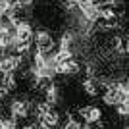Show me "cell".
I'll return each mask as SVG.
<instances>
[{
  "label": "cell",
  "instance_id": "1",
  "mask_svg": "<svg viewBox=\"0 0 129 129\" xmlns=\"http://www.w3.org/2000/svg\"><path fill=\"white\" fill-rule=\"evenodd\" d=\"M35 43H37L39 52H41V54H46L50 48H52L54 41H52V35H50L48 31H39L37 35H35Z\"/></svg>",
  "mask_w": 129,
  "mask_h": 129
},
{
  "label": "cell",
  "instance_id": "2",
  "mask_svg": "<svg viewBox=\"0 0 129 129\" xmlns=\"http://www.w3.org/2000/svg\"><path fill=\"white\" fill-rule=\"evenodd\" d=\"M81 116H83V119H85V121L94 123V121H98V119H100L102 112H100L96 106H85V108H81Z\"/></svg>",
  "mask_w": 129,
  "mask_h": 129
},
{
  "label": "cell",
  "instance_id": "3",
  "mask_svg": "<svg viewBox=\"0 0 129 129\" xmlns=\"http://www.w3.org/2000/svg\"><path fill=\"white\" fill-rule=\"evenodd\" d=\"M58 114L54 112V110H48V112H44L41 116V129H52L54 125H58Z\"/></svg>",
  "mask_w": 129,
  "mask_h": 129
},
{
  "label": "cell",
  "instance_id": "4",
  "mask_svg": "<svg viewBox=\"0 0 129 129\" xmlns=\"http://www.w3.org/2000/svg\"><path fill=\"white\" fill-rule=\"evenodd\" d=\"M16 44V33H12L8 27H0V48H8Z\"/></svg>",
  "mask_w": 129,
  "mask_h": 129
},
{
  "label": "cell",
  "instance_id": "5",
  "mask_svg": "<svg viewBox=\"0 0 129 129\" xmlns=\"http://www.w3.org/2000/svg\"><path fill=\"white\" fill-rule=\"evenodd\" d=\"M16 43L17 41H19V43H21V41H31V27H29V23H17L16 25Z\"/></svg>",
  "mask_w": 129,
  "mask_h": 129
},
{
  "label": "cell",
  "instance_id": "6",
  "mask_svg": "<svg viewBox=\"0 0 129 129\" xmlns=\"http://www.w3.org/2000/svg\"><path fill=\"white\" fill-rule=\"evenodd\" d=\"M17 64H19V60H17L16 56L4 58V60H0V71H2V73H12V71L17 68Z\"/></svg>",
  "mask_w": 129,
  "mask_h": 129
},
{
  "label": "cell",
  "instance_id": "7",
  "mask_svg": "<svg viewBox=\"0 0 129 129\" xmlns=\"http://www.w3.org/2000/svg\"><path fill=\"white\" fill-rule=\"evenodd\" d=\"M68 62H71V52L68 48H62L56 56L52 58V62H50V66H60V64H68Z\"/></svg>",
  "mask_w": 129,
  "mask_h": 129
},
{
  "label": "cell",
  "instance_id": "8",
  "mask_svg": "<svg viewBox=\"0 0 129 129\" xmlns=\"http://www.w3.org/2000/svg\"><path fill=\"white\" fill-rule=\"evenodd\" d=\"M12 112H14L16 118H23V116H27V104L21 102V100H16L12 104Z\"/></svg>",
  "mask_w": 129,
  "mask_h": 129
},
{
  "label": "cell",
  "instance_id": "9",
  "mask_svg": "<svg viewBox=\"0 0 129 129\" xmlns=\"http://www.w3.org/2000/svg\"><path fill=\"white\" fill-rule=\"evenodd\" d=\"M85 17L89 19V21H96L98 17H102V16H100V10H98L96 6H91V8L85 10Z\"/></svg>",
  "mask_w": 129,
  "mask_h": 129
},
{
  "label": "cell",
  "instance_id": "10",
  "mask_svg": "<svg viewBox=\"0 0 129 129\" xmlns=\"http://www.w3.org/2000/svg\"><path fill=\"white\" fill-rule=\"evenodd\" d=\"M12 10V2L10 0H0V16H6Z\"/></svg>",
  "mask_w": 129,
  "mask_h": 129
},
{
  "label": "cell",
  "instance_id": "11",
  "mask_svg": "<svg viewBox=\"0 0 129 129\" xmlns=\"http://www.w3.org/2000/svg\"><path fill=\"white\" fill-rule=\"evenodd\" d=\"M83 89H85L91 96H94V94H96V85H94L92 81H85V83H83Z\"/></svg>",
  "mask_w": 129,
  "mask_h": 129
},
{
  "label": "cell",
  "instance_id": "12",
  "mask_svg": "<svg viewBox=\"0 0 129 129\" xmlns=\"http://www.w3.org/2000/svg\"><path fill=\"white\" fill-rule=\"evenodd\" d=\"M0 129H14V123L10 119H0Z\"/></svg>",
  "mask_w": 129,
  "mask_h": 129
},
{
  "label": "cell",
  "instance_id": "13",
  "mask_svg": "<svg viewBox=\"0 0 129 129\" xmlns=\"http://www.w3.org/2000/svg\"><path fill=\"white\" fill-rule=\"evenodd\" d=\"M46 94H48V100H56V87H48V91H46Z\"/></svg>",
  "mask_w": 129,
  "mask_h": 129
},
{
  "label": "cell",
  "instance_id": "14",
  "mask_svg": "<svg viewBox=\"0 0 129 129\" xmlns=\"http://www.w3.org/2000/svg\"><path fill=\"white\" fill-rule=\"evenodd\" d=\"M71 39L68 37V35H64V39H62V48H68V44H70Z\"/></svg>",
  "mask_w": 129,
  "mask_h": 129
},
{
  "label": "cell",
  "instance_id": "15",
  "mask_svg": "<svg viewBox=\"0 0 129 129\" xmlns=\"http://www.w3.org/2000/svg\"><path fill=\"white\" fill-rule=\"evenodd\" d=\"M64 129H81V127H79V125H77V123H75V121H70V123L66 125V127H64Z\"/></svg>",
  "mask_w": 129,
  "mask_h": 129
},
{
  "label": "cell",
  "instance_id": "16",
  "mask_svg": "<svg viewBox=\"0 0 129 129\" xmlns=\"http://www.w3.org/2000/svg\"><path fill=\"white\" fill-rule=\"evenodd\" d=\"M125 50L129 52V39H127V43H125Z\"/></svg>",
  "mask_w": 129,
  "mask_h": 129
},
{
  "label": "cell",
  "instance_id": "17",
  "mask_svg": "<svg viewBox=\"0 0 129 129\" xmlns=\"http://www.w3.org/2000/svg\"><path fill=\"white\" fill-rule=\"evenodd\" d=\"M81 129H89V127H87V125H83V127H81Z\"/></svg>",
  "mask_w": 129,
  "mask_h": 129
}]
</instances>
